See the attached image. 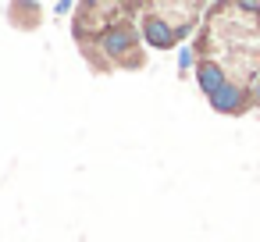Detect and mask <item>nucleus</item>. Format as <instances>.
I'll use <instances>...</instances> for the list:
<instances>
[{"label": "nucleus", "instance_id": "1", "mask_svg": "<svg viewBox=\"0 0 260 242\" xmlns=\"http://www.w3.org/2000/svg\"><path fill=\"white\" fill-rule=\"evenodd\" d=\"M96 47L104 50L107 64H128V68L139 64V57H136L139 40H136V32H132L128 25H111V29H104V32L96 36Z\"/></svg>", "mask_w": 260, "mask_h": 242}, {"label": "nucleus", "instance_id": "2", "mask_svg": "<svg viewBox=\"0 0 260 242\" xmlns=\"http://www.w3.org/2000/svg\"><path fill=\"white\" fill-rule=\"evenodd\" d=\"M139 36H143V43L153 47V50H175L178 40H182V29H178L171 18H164V15H157V11H146V15L139 18Z\"/></svg>", "mask_w": 260, "mask_h": 242}, {"label": "nucleus", "instance_id": "3", "mask_svg": "<svg viewBox=\"0 0 260 242\" xmlns=\"http://www.w3.org/2000/svg\"><path fill=\"white\" fill-rule=\"evenodd\" d=\"M210 107L217 111V114H242L246 107H249V89H242L239 82H224L214 96H210Z\"/></svg>", "mask_w": 260, "mask_h": 242}, {"label": "nucleus", "instance_id": "4", "mask_svg": "<svg viewBox=\"0 0 260 242\" xmlns=\"http://www.w3.org/2000/svg\"><path fill=\"white\" fill-rule=\"evenodd\" d=\"M224 82H228V72H224L217 61L203 57V61L196 64V86H200V93H203L207 100H210V96H214V93H217Z\"/></svg>", "mask_w": 260, "mask_h": 242}, {"label": "nucleus", "instance_id": "5", "mask_svg": "<svg viewBox=\"0 0 260 242\" xmlns=\"http://www.w3.org/2000/svg\"><path fill=\"white\" fill-rule=\"evenodd\" d=\"M196 68V47H178V72Z\"/></svg>", "mask_w": 260, "mask_h": 242}, {"label": "nucleus", "instance_id": "6", "mask_svg": "<svg viewBox=\"0 0 260 242\" xmlns=\"http://www.w3.org/2000/svg\"><path fill=\"white\" fill-rule=\"evenodd\" d=\"M249 103H256L260 107V72L253 75V82H249Z\"/></svg>", "mask_w": 260, "mask_h": 242}, {"label": "nucleus", "instance_id": "7", "mask_svg": "<svg viewBox=\"0 0 260 242\" xmlns=\"http://www.w3.org/2000/svg\"><path fill=\"white\" fill-rule=\"evenodd\" d=\"M235 8H239V11H246V15H260V4H256V0H239Z\"/></svg>", "mask_w": 260, "mask_h": 242}, {"label": "nucleus", "instance_id": "8", "mask_svg": "<svg viewBox=\"0 0 260 242\" xmlns=\"http://www.w3.org/2000/svg\"><path fill=\"white\" fill-rule=\"evenodd\" d=\"M75 4H72V0H57V4H54V15H68Z\"/></svg>", "mask_w": 260, "mask_h": 242}]
</instances>
